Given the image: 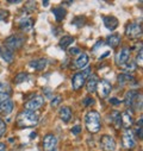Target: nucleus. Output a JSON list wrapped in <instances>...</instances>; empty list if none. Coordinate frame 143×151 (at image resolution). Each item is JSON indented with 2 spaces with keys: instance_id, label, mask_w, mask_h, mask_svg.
I'll return each mask as SVG.
<instances>
[{
  "instance_id": "4468645a",
  "label": "nucleus",
  "mask_w": 143,
  "mask_h": 151,
  "mask_svg": "<svg viewBox=\"0 0 143 151\" xmlns=\"http://www.w3.org/2000/svg\"><path fill=\"white\" fill-rule=\"evenodd\" d=\"M12 93V88L7 83H0V102L9 100Z\"/></svg>"
},
{
  "instance_id": "72a5a7b5",
  "label": "nucleus",
  "mask_w": 143,
  "mask_h": 151,
  "mask_svg": "<svg viewBox=\"0 0 143 151\" xmlns=\"http://www.w3.org/2000/svg\"><path fill=\"white\" fill-rule=\"evenodd\" d=\"M5 132H6V124L1 118H0V137H3L5 134Z\"/></svg>"
},
{
  "instance_id": "f03ea898",
  "label": "nucleus",
  "mask_w": 143,
  "mask_h": 151,
  "mask_svg": "<svg viewBox=\"0 0 143 151\" xmlns=\"http://www.w3.org/2000/svg\"><path fill=\"white\" fill-rule=\"evenodd\" d=\"M38 123V114L31 111H23L17 117V125L20 127H31L37 125Z\"/></svg>"
},
{
  "instance_id": "7c9ffc66",
  "label": "nucleus",
  "mask_w": 143,
  "mask_h": 151,
  "mask_svg": "<svg viewBox=\"0 0 143 151\" xmlns=\"http://www.w3.org/2000/svg\"><path fill=\"white\" fill-rule=\"evenodd\" d=\"M85 23H86L85 17H77V18L73 20V24H74V25H77L78 27H81V26H82Z\"/></svg>"
},
{
  "instance_id": "20e7f679",
  "label": "nucleus",
  "mask_w": 143,
  "mask_h": 151,
  "mask_svg": "<svg viewBox=\"0 0 143 151\" xmlns=\"http://www.w3.org/2000/svg\"><path fill=\"white\" fill-rule=\"evenodd\" d=\"M125 36L130 40H137L142 36V25L137 22H131L125 27Z\"/></svg>"
},
{
  "instance_id": "5701e85b",
  "label": "nucleus",
  "mask_w": 143,
  "mask_h": 151,
  "mask_svg": "<svg viewBox=\"0 0 143 151\" xmlns=\"http://www.w3.org/2000/svg\"><path fill=\"white\" fill-rule=\"evenodd\" d=\"M53 13H54V16H55L56 22H58V23L62 22V20L64 19V17L67 16V11H66V9H64V7H61V6L53 9Z\"/></svg>"
},
{
  "instance_id": "cd10ccee",
  "label": "nucleus",
  "mask_w": 143,
  "mask_h": 151,
  "mask_svg": "<svg viewBox=\"0 0 143 151\" xmlns=\"http://www.w3.org/2000/svg\"><path fill=\"white\" fill-rule=\"evenodd\" d=\"M131 107H134V109H136V111H141L142 109V94H137L136 95V98H135V100H134V102H132V105H131Z\"/></svg>"
},
{
  "instance_id": "58836bf2",
  "label": "nucleus",
  "mask_w": 143,
  "mask_h": 151,
  "mask_svg": "<svg viewBox=\"0 0 143 151\" xmlns=\"http://www.w3.org/2000/svg\"><path fill=\"white\" fill-rule=\"evenodd\" d=\"M110 104L113 105V106H119L121 105V100L117 99V98H111L110 99Z\"/></svg>"
},
{
  "instance_id": "c9c22d12",
  "label": "nucleus",
  "mask_w": 143,
  "mask_h": 151,
  "mask_svg": "<svg viewBox=\"0 0 143 151\" xmlns=\"http://www.w3.org/2000/svg\"><path fill=\"white\" fill-rule=\"evenodd\" d=\"M7 17H9V11L0 9V22H1V20H6Z\"/></svg>"
},
{
  "instance_id": "7ed1b4c3",
  "label": "nucleus",
  "mask_w": 143,
  "mask_h": 151,
  "mask_svg": "<svg viewBox=\"0 0 143 151\" xmlns=\"http://www.w3.org/2000/svg\"><path fill=\"white\" fill-rule=\"evenodd\" d=\"M26 41V37L23 36V35H18V33H14V35H11L9 36L5 40V48L10 49L11 51H14V50H19L24 43Z\"/></svg>"
},
{
  "instance_id": "f704fd0d",
  "label": "nucleus",
  "mask_w": 143,
  "mask_h": 151,
  "mask_svg": "<svg viewBox=\"0 0 143 151\" xmlns=\"http://www.w3.org/2000/svg\"><path fill=\"white\" fill-rule=\"evenodd\" d=\"M72 133H73V134H79V133H81V131H82V127L80 126V125H75V126H73V127H72Z\"/></svg>"
},
{
  "instance_id": "473e14b6",
  "label": "nucleus",
  "mask_w": 143,
  "mask_h": 151,
  "mask_svg": "<svg viewBox=\"0 0 143 151\" xmlns=\"http://www.w3.org/2000/svg\"><path fill=\"white\" fill-rule=\"evenodd\" d=\"M61 102H62V98H61L60 95H57V96H54V98L51 99L50 106H51V107H56V106H58Z\"/></svg>"
},
{
  "instance_id": "ddd939ff",
  "label": "nucleus",
  "mask_w": 143,
  "mask_h": 151,
  "mask_svg": "<svg viewBox=\"0 0 143 151\" xmlns=\"http://www.w3.org/2000/svg\"><path fill=\"white\" fill-rule=\"evenodd\" d=\"M13 107H14V104L11 99L1 101L0 102V113L4 114V116H9L10 113L13 111Z\"/></svg>"
},
{
  "instance_id": "c756f323",
  "label": "nucleus",
  "mask_w": 143,
  "mask_h": 151,
  "mask_svg": "<svg viewBox=\"0 0 143 151\" xmlns=\"http://www.w3.org/2000/svg\"><path fill=\"white\" fill-rule=\"evenodd\" d=\"M125 70H128L129 71V74L130 73H132V71H135L136 70V68H137V65H136V63L135 62H129V63H125L124 65H122Z\"/></svg>"
},
{
  "instance_id": "a878e982",
  "label": "nucleus",
  "mask_w": 143,
  "mask_h": 151,
  "mask_svg": "<svg viewBox=\"0 0 143 151\" xmlns=\"http://www.w3.org/2000/svg\"><path fill=\"white\" fill-rule=\"evenodd\" d=\"M137 94H138V92H136V91H129V92H126L125 98H124V104L126 106L131 107V105H132V102H134V100H135V98H136Z\"/></svg>"
},
{
  "instance_id": "f257e3e1",
  "label": "nucleus",
  "mask_w": 143,
  "mask_h": 151,
  "mask_svg": "<svg viewBox=\"0 0 143 151\" xmlns=\"http://www.w3.org/2000/svg\"><path fill=\"white\" fill-rule=\"evenodd\" d=\"M85 125L90 133H97L101 127V118L97 111H90L85 116Z\"/></svg>"
},
{
  "instance_id": "c85d7f7f",
  "label": "nucleus",
  "mask_w": 143,
  "mask_h": 151,
  "mask_svg": "<svg viewBox=\"0 0 143 151\" xmlns=\"http://www.w3.org/2000/svg\"><path fill=\"white\" fill-rule=\"evenodd\" d=\"M27 73H18L17 75H16V78H14V82H16V85H20V83H23L26 79H27Z\"/></svg>"
},
{
  "instance_id": "9b49d317",
  "label": "nucleus",
  "mask_w": 143,
  "mask_h": 151,
  "mask_svg": "<svg viewBox=\"0 0 143 151\" xmlns=\"http://www.w3.org/2000/svg\"><path fill=\"white\" fill-rule=\"evenodd\" d=\"M130 52H131L130 48H128V47L122 48V50L116 56V63L118 65H121V67L124 65L125 63H128V61L130 60Z\"/></svg>"
},
{
  "instance_id": "f3484780",
  "label": "nucleus",
  "mask_w": 143,
  "mask_h": 151,
  "mask_svg": "<svg viewBox=\"0 0 143 151\" xmlns=\"http://www.w3.org/2000/svg\"><path fill=\"white\" fill-rule=\"evenodd\" d=\"M58 116H60V118L62 119V122L68 123V122L70 120L72 116H73V112H72L70 107H68V106H62V107L58 109Z\"/></svg>"
},
{
  "instance_id": "393cba45",
  "label": "nucleus",
  "mask_w": 143,
  "mask_h": 151,
  "mask_svg": "<svg viewBox=\"0 0 143 151\" xmlns=\"http://www.w3.org/2000/svg\"><path fill=\"white\" fill-rule=\"evenodd\" d=\"M117 81L118 83H121V86H124L131 81H134V76L129 73H124V74H119L118 78H117Z\"/></svg>"
},
{
  "instance_id": "79ce46f5",
  "label": "nucleus",
  "mask_w": 143,
  "mask_h": 151,
  "mask_svg": "<svg viewBox=\"0 0 143 151\" xmlns=\"http://www.w3.org/2000/svg\"><path fill=\"white\" fill-rule=\"evenodd\" d=\"M10 4H19L20 0H11V1H9Z\"/></svg>"
},
{
  "instance_id": "6e6552de",
  "label": "nucleus",
  "mask_w": 143,
  "mask_h": 151,
  "mask_svg": "<svg viewBox=\"0 0 143 151\" xmlns=\"http://www.w3.org/2000/svg\"><path fill=\"white\" fill-rule=\"evenodd\" d=\"M100 145L104 151H115L116 150V142L112 136L104 134L100 138Z\"/></svg>"
},
{
  "instance_id": "37998d69",
  "label": "nucleus",
  "mask_w": 143,
  "mask_h": 151,
  "mask_svg": "<svg viewBox=\"0 0 143 151\" xmlns=\"http://www.w3.org/2000/svg\"><path fill=\"white\" fill-rule=\"evenodd\" d=\"M43 5H44V6H48V5H49V1H48V0H44V1H43Z\"/></svg>"
},
{
  "instance_id": "2eb2a0df",
  "label": "nucleus",
  "mask_w": 143,
  "mask_h": 151,
  "mask_svg": "<svg viewBox=\"0 0 143 151\" xmlns=\"http://www.w3.org/2000/svg\"><path fill=\"white\" fill-rule=\"evenodd\" d=\"M30 67L33 68L35 70H38V71H42L46 69L47 64H48V61L47 58H37V60H33V61H30Z\"/></svg>"
},
{
  "instance_id": "6ab92c4d",
  "label": "nucleus",
  "mask_w": 143,
  "mask_h": 151,
  "mask_svg": "<svg viewBox=\"0 0 143 151\" xmlns=\"http://www.w3.org/2000/svg\"><path fill=\"white\" fill-rule=\"evenodd\" d=\"M0 56H1V58L7 63H11L14 58L13 51H11L10 49H7L5 47H0Z\"/></svg>"
},
{
  "instance_id": "9d476101",
  "label": "nucleus",
  "mask_w": 143,
  "mask_h": 151,
  "mask_svg": "<svg viewBox=\"0 0 143 151\" xmlns=\"http://www.w3.org/2000/svg\"><path fill=\"white\" fill-rule=\"evenodd\" d=\"M85 83H86V78L82 74V71H78L73 75V78H72V87H73L74 91L81 89Z\"/></svg>"
},
{
  "instance_id": "412c9836",
  "label": "nucleus",
  "mask_w": 143,
  "mask_h": 151,
  "mask_svg": "<svg viewBox=\"0 0 143 151\" xmlns=\"http://www.w3.org/2000/svg\"><path fill=\"white\" fill-rule=\"evenodd\" d=\"M134 124V119H132V114L129 113V111L122 113V126L125 127V130L130 129V126Z\"/></svg>"
},
{
  "instance_id": "ea45409f",
  "label": "nucleus",
  "mask_w": 143,
  "mask_h": 151,
  "mask_svg": "<svg viewBox=\"0 0 143 151\" xmlns=\"http://www.w3.org/2000/svg\"><path fill=\"white\" fill-rule=\"evenodd\" d=\"M69 54H72V55H79L80 54V49L79 48H72V49H69Z\"/></svg>"
},
{
  "instance_id": "423d86ee",
  "label": "nucleus",
  "mask_w": 143,
  "mask_h": 151,
  "mask_svg": "<svg viewBox=\"0 0 143 151\" xmlns=\"http://www.w3.org/2000/svg\"><path fill=\"white\" fill-rule=\"evenodd\" d=\"M122 139H123V142H122V143H123L124 149H126V150H131V149H134V147H135V145H136V140H135L134 132H132L130 129L124 130Z\"/></svg>"
},
{
  "instance_id": "1a4fd4ad",
  "label": "nucleus",
  "mask_w": 143,
  "mask_h": 151,
  "mask_svg": "<svg viewBox=\"0 0 143 151\" xmlns=\"http://www.w3.org/2000/svg\"><path fill=\"white\" fill-rule=\"evenodd\" d=\"M57 145V138L53 133H48L43 138V150L44 151H55Z\"/></svg>"
},
{
  "instance_id": "a211bd4d",
  "label": "nucleus",
  "mask_w": 143,
  "mask_h": 151,
  "mask_svg": "<svg viewBox=\"0 0 143 151\" xmlns=\"http://www.w3.org/2000/svg\"><path fill=\"white\" fill-rule=\"evenodd\" d=\"M110 120L113 124L115 129H121L122 127V113L119 111H112L110 114Z\"/></svg>"
},
{
  "instance_id": "a19ab883",
  "label": "nucleus",
  "mask_w": 143,
  "mask_h": 151,
  "mask_svg": "<svg viewBox=\"0 0 143 151\" xmlns=\"http://www.w3.org/2000/svg\"><path fill=\"white\" fill-rule=\"evenodd\" d=\"M0 151H6V145L4 143H0Z\"/></svg>"
},
{
  "instance_id": "bb28decb",
  "label": "nucleus",
  "mask_w": 143,
  "mask_h": 151,
  "mask_svg": "<svg viewBox=\"0 0 143 151\" xmlns=\"http://www.w3.org/2000/svg\"><path fill=\"white\" fill-rule=\"evenodd\" d=\"M97 83H98V80H97L94 76L90 78L88 81H87V83H86L87 92H88V93H93V92H95V89H97Z\"/></svg>"
},
{
  "instance_id": "aec40b11",
  "label": "nucleus",
  "mask_w": 143,
  "mask_h": 151,
  "mask_svg": "<svg viewBox=\"0 0 143 151\" xmlns=\"http://www.w3.org/2000/svg\"><path fill=\"white\" fill-rule=\"evenodd\" d=\"M105 43H106V45H109V47H111V48H117L118 45H119V43H121V36L119 35H110V36H107V38H106V41H105Z\"/></svg>"
},
{
  "instance_id": "2f4dec72",
  "label": "nucleus",
  "mask_w": 143,
  "mask_h": 151,
  "mask_svg": "<svg viewBox=\"0 0 143 151\" xmlns=\"http://www.w3.org/2000/svg\"><path fill=\"white\" fill-rule=\"evenodd\" d=\"M94 102H95V100H94L92 96H86V98L82 100V105H84L85 107L92 106V105H94Z\"/></svg>"
},
{
  "instance_id": "4be33fe9",
  "label": "nucleus",
  "mask_w": 143,
  "mask_h": 151,
  "mask_svg": "<svg viewBox=\"0 0 143 151\" xmlns=\"http://www.w3.org/2000/svg\"><path fill=\"white\" fill-rule=\"evenodd\" d=\"M19 27L22 31L24 32H27V31H31L32 27H33V22L31 18H23L20 22H19Z\"/></svg>"
},
{
  "instance_id": "dca6fc26",
  "label": "nucleus",
  "mask_w": 143,
  "mask_h": 151,
  "mask_svg": "<svg viewBox=\"0 0 143 151\" xmlns=\"http://www.w3.org/2000/svg\"><path fill=\"white\" fill-rule=\"evenodd\" d=\"M88 61H90L88 55L85 54V52H80L79 56H78V58L74 61V64H75L77 68H79V69H84V68L87 67Z\"/></svg>"
},
{
  "instance_id": "4c0bfd02",
  "label": "nucleus",
  "mask_w": 143,
  "mask_h": 151,
  "mask_svg": "<svg viewBox=\"0 0 143 151\" xmlns=\"http://www.w3.org/2000/svg\"><path fill=\"white\" fill-rule=\"evenodd\" d=\"M135 134H136V137H138V139H142L143 138V136H142V126H138L135 130Z\"/></svg>"
},
{
  "instance_id": "e433bc0d",
  "label": "nucleus",
  "mask_w": 143,
  "mask_h": 151,
  "mask_svg": "<svg viewBox=\"0 0 143 151\" xmlns=\"http://www.w3.org/2000/svg\"><path fill=\"white\" fill-rule=\"evenodd\" d=\"M135 63H136V65H137V64H138L139 67L142 65V49H141L139 52L137 54V57H136V62H135Z\"/></svg>"
},
{
  "instance_id": "f8f14e48",
  "label": "nucleus",
  "mask_w": 143,
  "mask_h": 151,
  "mask_svg": "<svg viewBox=\"0 0 143 151\" xmlns=\"http://www.w3.org/2000/svg\"><path fill=\"white\" fill-rule=\"evenodd\" d=\"M103 22H104L105 27L107 30H110V31L116 30L117 26H118V24H119L118 19L116 17H113V16H104L103 17Z\"/></svg>"
},
{
  "instance_id": "b1692460",
  "label": "nucleus",
  "mask_w": 143,
  "mask_h": 151,
  "mask_svg": "<svg viewBox=\"0 0 143 151\" xmlns=\"http://www.w3.org/2000/svg\"><path fill=\"white\" fill-rule=\"evenodd\" d=\"M73 42H74V37L66 35V36H62V37H61V40H60L58 44H60V48H61V49L66 50V49H67L72 43H73Z\"/></svg>"
},
{
  "instance_id": "39448f33",
  "label": "nucleus",
  "mask_w": 143,
  "mask_h": 151,
  "mask_svg": "<svg viewBox=\"0 0 143 151\" xmlns=\"http://www.w3.org/2000/svg\"><path fill=\"white\" fill-rule=\"evenodd\" d=\"M43 105H44V98H43L42 95H36V96L29 99V100L24 104V108H25V111L35 112V111L40 109Z\"/></svg>"
},
{
  "instance_id": "0eeeda50",
  "label": "nucleus",
  "mask_w": 143,
  "mask_h": 151,
  "mask_svg": "<svg viewBox=\"0 0 143 151\" xmlns=\"http://www.w3.org/2000/svg\"><path fill=\"white\" fill-rule=\"evenodd\" d=\"M110 91H111V83L107 81V80H104L103 79V80L98 81L95 92L98 93V95L101 99H104V98H106L107 95H109L110 94Z\"/></svg>"
}]
</instances>
